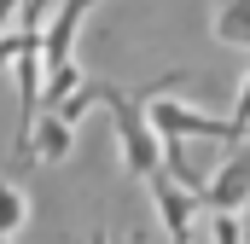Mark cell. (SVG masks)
<instances>
[{
  "mask_svg": "<svg viewBox=\"0 0 250 244\" xmlns=\"http://www.w3.org/2000/svg\"><path fill=\"white\" fill-rule=\"evenodd\" d=\"M105 105H111V122H117V145H123L128 175H140V181L163 175V140L151 134V122H146V111H140V99H128V93H111V87H105Z\"/></svg>",
  "mask_w": 250,
  "mask_h": 244,
  "instance_id": "1",
  "label": "cell"
},
{
  "mask_svg": "<svg viewBox=\"0 0 250 244\" xmlns=\"http://www.w3.org/2000/svg\"><path fill=\"white\" fill-rule=\"evenodd\" d=\"M146 122H151L157 140H227L233 145V122L227 117H204V111H192L181 99H163V93H151Z\"/></svg>",
  "mask_w": 250,
  "mask_h": 244,
  "instance_id": "2",
  "label": "cell"
},
{
  "mask_svg": "<svg viewBox=\"0 0 250 244\" xmlns=\"http://www.w3.org/2000/svg\"><path fill=\"white\" fill-rule=\"evenodd\" d=\"M93 6L99 0H53V12L41 18V76L47 70H64V64L76 59V29H82V18Z\"/></svg>",
  "mask_w": 250,
  "mask_h": 244,
  "instance_id": "3",
  "label": "cell"
},
{
  "mask_svg": "<svg viewBox=\"0 0 250 244\" xmlns=\"http://www.w3.org/2000/svg\"><path fill=\"white\" fill-rule=\"evenodd\" d=\"M198 203H204L209 215H233V209H245V203H250V151H233V157L221 163V175L198 192Z\"/></svg>",
  "mask_w": 250,
  "mask_h": 244,
  "instance_id": "4",
  "label": "cell"
},
{
  "mask_svg": "<svg viewBox=\"0 0 250 244\" xmlns=\"http://www.w3.org/2000/svg\"><path fill=\"white\" fill-rule=\"evenodd\" d=\"M70 134H76V128H64L59 117H35L23 157H35V163H64V157H70Z\"/></svg>",
  "mask_w": 250,
  "mask_h": 244,
  "instance_id": "5",
  "label": "cell"
},
{
  "mask_svg": "<svg viewBox=\"0 0 250 244\" xmlns=\"http://www.w3.org/2000/svg\"><path fill=\"white\" fill-rule=\"evenodd\" d=\"M215 41L250 47V0H221V12H215Z\"/></svg>",
  "mask_w": 250,
  "mask_h": 244,
  "instance_id": "6",
  "label": "cell"
},
{
  "mask_svg": "<svg viewBox=\"0 0 250 244\" xmlns=\"http://www.w3.org/2000/svg\"><path fill=\"white\" fill-rule=\"evenodd\" d=\"M93 105H105V87H99V81H82V87H76L70 99H59V105H53V111H41V117H59L64 128H76V122L87 117Z\"/></svg>",
  "mask_w": 250,
  "mask_h": 244,
  "instance_id": "7",
  "label": "cell"
},
{
  "mask_svg": "<svg viewBox=\"0 0 250 244\" xmlns=\"http://www.w3.org/2000/svg\"><path fill=\"white\" fill-rule=\"evenodd\" d=\"M23 221H29V198H23L12 181H0V239H12Z\"/></svg>",
  "mask_w": 250,
  "mask_h": 244,
  "instance_id": "8",
  "label": "cell"
},
{
  "mask_svg": "<svg viewBox=\"0 0 250 244\" xmlns=\"http://www.w3.org/2000/svg\"><path fill=\"white\" fill-rule=\"evenodd\" d=\"M209 227V244H245V221L239 215H204Z\"/></svg>",
  "mask_w": 250,
  "mask_h": 244,
  "instance_id": "9",
  "label": "cell"
},
{
  "mask_svg": "<svg viewBox=\"0 0 250 244\" xmlns=\"http://www.w3.org/2000/svg\"><path fill=\"white\" fill-rule=\"evenodd\" d=\"M233 145H245L250 140V76H245V87H239V105H233Z\"/></svg>",
  "mask_w": 250,
  "mask_h": 244,
  "instance_id": "10",
  "label": "cell"
},
{
  "mask_svg": "<svg viewBox=\"0 0 250 244\" xmlns=\"http://www.w3.org/2000/svg\"><path fill=\"white\" fill-rule=\"evenodd\" d=\"M29 41H41V29H6V35H0V64H12Z\"/></svg>",
  "mask_w": 250,
  "mask_h": 244,
  "instance_id": "11",
  "label": "cell"
},
{
  "mask_svg": "<svg viewBox=\"0 0 250 244\" xmlns=\"http://www.w3.org/2000/svg\"><path fill=\"white\" fill-rule=\"evenodd\" d=\"M18 6H23V0H0V35H6V23L18 18Z\"/></svg>",
  "mask_w": 250,
  "mask_h": 244,
  "instance_id": "12",
  "label": "cell"
},
{
  "mask_svg": "<svg viewBox=\"0 0 250 244\" xmlns=\"http://www.w3.org/2000/svg\"><path fill=\"white\" fill-rule=\"evenodd\" d=\"M87 244H111V239H105V227H99V233H93V239H87ZM123 244H146V233H128Z\"/></svg>",
  "mask_w": 250,
  "mask_h": 244,
  "instance_id": "13",
  "label": "cell"
},
{
  "mask_svg": "<svg viewBox=\"0 0 250 244\" xmlns=\"http://www.w3.org/2000/svg\"><path fill=\"white\" fill-rule=\"evenodd\" d=\"M245 209H250V203H245Z\"/></svg>",
  "mask_w": 250,
  "mask_h": 244,
  "instance_id": "14",
  "label": "cell"
},
{
  "mask_svg": "<svg viewBox=\"0 0 250 244\" xmlns=\"http://www.w3.org/2000/svg\"><path fill=\"white\" fill-rule=\"evenodd\" d=\"M0 244H6V239H0Z\"/></svg>",
  "mask_w": 250,
  "mask_h": 244,
  "instance_id": "15",
  "label": "cell"
}]
</instances>
